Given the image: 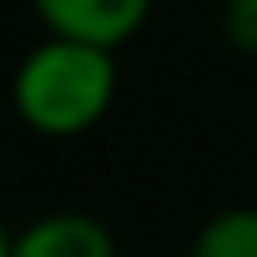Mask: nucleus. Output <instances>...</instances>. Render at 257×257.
Wrapping results in <instances>:
<instances>
[{"instance_id":"20e7f679","label":"nucleus","mask_w":257,"mask_h":257,"mask_svg":"<svg viewBox=\"0 0 257 257\" xmlns=\"http://www.w3.org/2000/svg\"><path fill=\"white\" fill-rule=\"evenodd\" d=\"M187 257H257V207H227L207 217Z\"/></svg>"},{"instance_id":"f03ea898","label":"nucleus","mask_w":257,"mask_h":257,"mask_svg":"<svg viewBox=\"0 0 257 257\" xmlns=\"http://www.w3.org/2000/svg\"><path fill=\"white\" fill-rule=\"evenodd\" d=\"M31 6L51 36L86 41L101 51H116L121 41H132L152 16V0H31Z\"/></svg>"},{"instance_id":"423d86ee","label":"nucleus","mask_w":257,"mask_h":257,"mask_svg":"<svg viewBox=\"0 0 257 257\" xmlns=\"http://www.w3.org/2000/svg\"><path fill=\"white\" fill-rule=\"evenodd\" d=\"M0 257H11V237H6V227H0Z\"/></svg>"},{"instance_id":"7ed1b4c3","label":"nucleus","mask_w":257,"mask_h":257,"mask_svg":"<svg viewBox=\"0 0 257 257\" xmlns=\"http://www.w3.org/2000/svg\"><path fill=\"white\" fill-rule=\"evenodd\" d=\"M11 257H116V237L91 212H46L11 237Z\"/></svg>"},{"instance_id":"39448f33","label":"nucleus","mask_w":257,"mask_h":257,"mask_svg":"<svg viewBox=\"0 0 257 257\" xmlns=\"http://www.w3.org/2000/svg\"><path fill=\"white\" fill-rule=\"evenodd\" d=\"M222 31H227V41L242 56H257V0H227Z\"/></svg>"},{"instance_id":"f257e3e1","label":"nucleus","mask_w":257,"mask_h":257,"mask_svg":"<svg viewBox=\"0 0 257 257\" xmlns=\"http://www.w3.org/2000/svg\"><path fill=\"white\" fill-rule=\"evenodd\" d=\"M116 96V61L101 46L46 36L11 81V101L21 121L41 137H81L111 111Z\"/></svg>"}]
</instances>
